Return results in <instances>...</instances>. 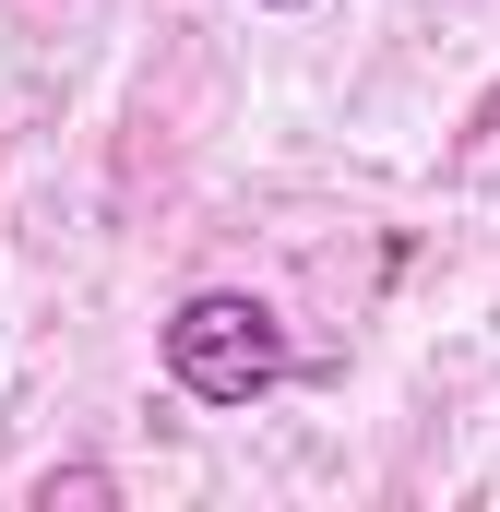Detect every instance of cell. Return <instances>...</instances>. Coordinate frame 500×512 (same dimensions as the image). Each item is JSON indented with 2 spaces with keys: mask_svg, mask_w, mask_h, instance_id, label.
<instances>
[{
  "mask_svg": "<svg viewBox=\"0 0 500 512\" xmlns=\"http://www.w3.org/2000/svg\"><path fill=\"white\" fill-rule=\"evenodd\" d=\"M36 501L60 512V501H120V477H96V465H60V477H36Z\"/></svg>",
  "mask_w": 500,
  "mask_h": 512,
  "instance_id": "cell-2",
  "label": "cell"
},
{
  "mask_svg": "<svg viewBox=\"0 0 500 512\" xmlns=\"http://www.w3.org/2000/svg\"><path fill=\"white\" fill-rule=\"evenodd\" d=\"M262 12H298V0H262Z\"/></svg>",
  "mask_w": 500,
  "mask_h": 512,
  "instance_id": "cell-3",
  "label": "cell"
},
{
  "mask_svg": "<svg viewBox=\"0 0 500 512\" xmlns=\"http://www.w3.org/2000/svg\"><path fill=\"white\" fill-rule=\"evenodd\" d=\"M167 382L191 393V405H262V393L286 382V322L262 298H239V286L179 298L167 310Z\"/></svg>",
  "mask_w": 500,
  "mask_h": 512,
  "instance_id": "cell-1",
  "label": "cell"
}]
</instances>
